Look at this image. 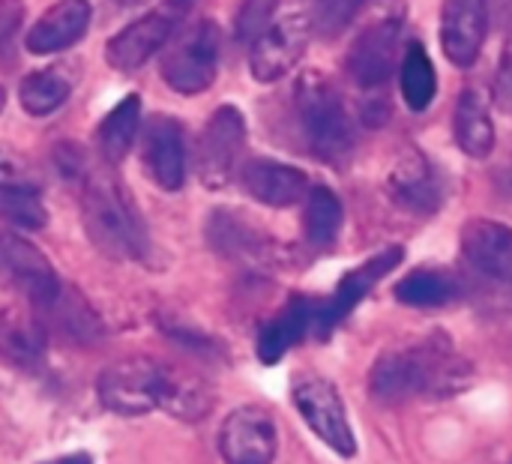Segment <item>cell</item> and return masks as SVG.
Returning <instances> with one entry per match:
<instances>
[{
	"instance_id": "cell-29",
	"label": "cell",
	"mask_w": 512,
	"mask_h": 464,
	"mask_svg": "<svg viewBox=\"0 0 512 464\" xmlns=\"http://www.w3.org/2000/svg\"><path fill=\"white\" fill-rule=\"evenodd\" d=\"M396 300L414 309H438L459 297V282L441 270H414L396 282Z\"/></svg>"
},
{
	"instance_id": "cell-9",
	"label": "cell",
	"mask_w": 512,
	"mask_h": 464,
	"mask_svg": "<svg viewBox=\"0 0 512 464\" xmlns=\"http://www.w3.org/2000/svg\"><path fill=\"white\" fill-rule=\"evenodd\" d=\"M294 405L300 411V417L306 420V426L342 459H354L357 456V441L348 423V411L345 402L339 396V390L321 378V375H303L294 384Z\"/></svg>"
},
{
	"instance_id": "cell-37",
	"label": "cell",
	"mask_w": 512,
	"mask_h": 464,
	"mask_svg": "<svg viewBox=\"0 0 512 464\" xmlns=\"http://www.w3.org/2000/svg\"><path fill=\"white\" fill-rule=\"evenodd\" d=\"M489 18L495 27L510 30L512 27V0H489Z\"/></svg>"
},
{
	"instance_id": "cell-39",
	"label": "cell",
	"mask_w": 512,
	"mask_h": 464,
	"mask_svg": "<svg viewBox=\"0 0 512 464\" xmlns=\"http://www.w3.org/2000/svg\"><path fill=\"white\" fill-rule=\"evenodd\" d=\"M120 6H135V3H144V0H117Z\"/></svg>"
},
{
	"instance_id": "cell-7",
	"label": "cell",
	"mask_w": 512,
	"mask_h": 464,
	"mask_svg": "<svg viewBox=\"0 0 512 464\" xmlns=\"http://www.w3.org/2000/svg\"><path fill=\"white\" fill-rule=\"evenodd\" d=\"M0 288L33 309H48L63 291L45 252L12 231H0Z\"/></svg>"
},
{
	"instance_id": "cell-41",
	"label": "cell",
	"mask_w": 512,
	"mask_h": 464,
	"mask_svg": "<svg viewBox=\"0 0 512 464\" xmlns=\"http://www.w3.org/2000/svg\"><path fill=\"white\" fill-rule=\"evenodd\" d=\"M183 3H189V6H192V0H183Z\"/></svg>"
},
{
	"instance_id": "cell-22",
	"label": "cell",
	"mask_w": 512,
	"mask_h": 464,
	"mask_svg": "<svg viewBox=\"0 0 512 464\" xmlns=\"http://www.w3.org/2000/svg\"><path fill=\"white\" fill-rule=\"evenodd\" d=\"M453 135L465 156L471 159H489L495 150V123L489 114V102L480 90L468 87L456 99L453 111Z\"/></svg>"
},
{
	"instance_id": "cell-6",
	"label": "cell",
	"mask_w": 512,
	"mask_h": 464,
	"mask_svg": "<svg viewBox=\"0 0 512 464\" xmlns=\"http://www.w3.org/2000/svg\"><path fill=\"white\" fill-rule=\"evenodd\" d=\"M402 24H405V6L402 0H393L384 6V12H378L375 21H369L354 36L345 54V72L357 87L375 90L387 84V78L393 75V63H396Z\"/></svg>"
},
{
	"instance_id": "cell-21",
	"label": "cell",
	"mask_w": 512,
	"mask_h": 464,
	"mask_svg": "<svg viewBox=\"0 0 512 464\" xmlns=\"http://www.w3.org/2000/svg\"><path fill=\"white\" fill-rule=\"evenodd\" d=\"M390 195L411 213H435L441 204V186L429 159L420 150H408L390 171Z\"/></svg>"
},
{
	"instance_id": "cell-28",
	"label": "cell",
	"mask_w": 512,
	"mask_h": 464,
	"mask_svg": "<svg viewBox=\"0 0 512 464\" xmlns=\"http://www.w3.org/2000/svg\"><path fill=\"white\" fill-rule=\"evenodd\" d=\"M342 201L330 186H312L306 195V213H303V228H306V240L318 249H327L336 243L339 231H342Z\"/></svg>"
},
{
	"instance_id": "cell-11",
	"label": "cell",
	"mask_w": 512,
	"mask_h": 464,
	"mask_svg": "<svg viewBox=\"0 0 512 464\" xmlns=\"http://www.w3.org/2000/svg\"><path fill=\"white\" fill-rule=\"evenodd\" d=\"M312 36V18L306 12H285L279 15L252 45H249V69L255 81L273 84L294 72L303 60Z\"/></svg>"
},
{
	"instance_id": "cell-2",
	"label": "cell",
	"mask_w": 512,
	"mask_h": 464,
	"mask_svg": "<svg viewBox=\"0 0 512 464\" xmlns=\"http://www.w3.org/2000/svg\"><path fill=\"white\" fill-rule=\"evenodd\" d=\"M81 219L90 243L111 261H141L150 249L144 216L111 171H90L84 177Z\"/></svg>"
},
{
	"instance_id": "cell-17",
	"label": "cell",
	"mask_w": 512,
	"mask_h": 464,
	"mask_svg": "<svg viewBox=\"0 0 512 464\" xmlns=\"http://www.w3.org/2000/svg\"><path fill=\"white\" fill-rule=\"evenodd\" d=\"M93 6L90 0H57L51 9H45L36 24L24 36V48L36 57L66 51L72 48L90 27Z\"/></svg>"
},
{
	"instance_id": "cell-30",
	"label": "cell",
	"mask_w": 512,
	"mask_h": 464,
	"mask_svg": "<svg viewBox=\"0 0 512 464\" xmlns=\"http://www.w3.org/2000/svg\"><path fill=\"white\" fill-rule=\"evenodd\" d=\"M0 219L24 228L39 231L48 222V210L42 201V189H24V186H0Z\"/></svg>"
},
{
	"instance_id": "cell-36",
	"label": "cell",
	"mask_w": 512,
	"mask_h": 464,
	"mask_svg": "<svg viewBox=\"0 0 512 464\" xmlns=\"http://www.w3.org/2000/svg\"><path fill=\"white\" fill-rule=\"evenodd\" d=\"M498 99L501 105L512 111V42L504 51V60H501V75H498Z\"/></svg>"
},
{
	"instance_id": "cell-20",
	"label": "cell",
	"mask_w": 512,
	"mask_h": 464,
	"mask_svg": "<svg viewBox=\"0 0 512 464\" xmlns=\"http://www.w3.org/2000/svg\"><path fill=\"white\" fill-rule=\"evenodd\" d=\"M315 312H318V303H312L303 294H294L285 303V309L261 327V333H258V360L264 366H276L315 327Z\"/></svg>"
},
{
	"instance_id": "cell-24",
	"label": "cell",
	"mask_w": 512,
	"mask_h": 464,
	"mask_svg": "<svg viewBox=\"0 0 512 464\" xmlns=\"http://www.w3.org/2000/svg\"><path fill=\"white\" fill-rule=\"evenodd\" d=\"M138 129H141V96L129 93L99 123L96 141H99L102 159L108 165H120L129 156V150L135 147Z\"/></svg>"
},
{
	"instance_id": "cell-32",
	"label": "cell",
	"mask_w": 512,
	"mask_h": 464,
	"mask_svg": "<svg viewBox=\"0 0 512 464\" xmlns=\"http://www.w3.org/2000/svg\"><path fill=\"white\" fill-rule=\"evenodd\" d=\"M48 312L57 315V324L66 330V336H75V339H93L99 336V324L93 318V312L87 309L84 300H75L72 294L66 297V291L57 294V300L48 306Z\"/></svg>"
},
{
	"instance_id": "cell-35",
	"label": "cell",
	"mask_w": 512,
	"mask_h": 464,
	"mask_svg": "<svg viewBox=\"0 0 512 464\" xmlns=\"http://www.w3.org/2000/svg\"><path fill=\"white\" fill-rule=\"evenodd\" d=\"M24 21V0H0V48L18 33Z\"/></svg>"
},
{
	"instance_id": "cell-23",
	"label": "cell",
	"mask_w": 512,
	"mask_h": 464,
	"mask_svg": "<svg viewBox=\"0 0 512 464\" xmlns=\"http://www.w3.org/2000/svg\"><path fill=\"white\" fill-rule=\"evenodd\" d=\"M75 87V72L66 63H54L45 69L30 72L18 84V102L30 117H48L54 114L72 93Z\"/></svg>"
},
{
	"instance_id": "cell-16",
	"label": "cell",
	"mask_w": 512,
	"mask_h": 464,
	"mask_svg": "<svg viewBox=\"0 0 512 464\" xmlns=\"http://www.w3.org/2000/svg\"><path fill=\"white\" fill-rule=\"evenodd\" d=\"M489 0H444L441 6V48L459 69L477 63L489 36Z\"/></svg>"
},
{
	"instance_id": "cell-40",
	"label": "cell",
	"mask_w": 512,
	"mask_h": 464,
	"mask_svg": "<svg viewBox=\"0 0 512 464\" xmlns=\"http://www.w3.org/2000/svg\"><path fill=\"white\" fill-rule=\"evenodd\" d=\"M3 105H6V90L0 87V111H3Z\"/></svg>"
},
{
	"instance_id": "cell-25",
	"label": "cell",
	"mask_w": 512,
	"mask_h": 464,
	"mask_svg": "<svg viewBox=\"0 0 512 464\" xmlns=\"http://www.w3.org/2000/svg\"><path fill=\"white\" fill-rule=\"evenodd\" d=\"M207 237L210 246L225 255V258H264L267 252V240L264 234L243 216L231 213V210H216L207 222Z\"/></svg>"
},
{
	"instance_id": "cell-1",
	"label": "cell",
	"mask_w": 512,
	"mask_h": 464,
	"mask_svg": "<svg viewBox=\"0 0 512 464\" xmlns=\"http://www.w3.org/2000/svg\"><path fill=\"white\" fill-rule=\"evenodd\" d=\"M471 378L468 360L447 336H432L411 351H387L375 360L369 390L384 405H399L411 396H453Z\"/></svg>"
},
{
	"instance_id": "cell-14",
	"label": "cell",
	"mask_w": 512,
	"mask_h": 464,
	"mask_svg": "<svg viewBox=\"0 0 512 464\" xmlns=\"http://www.w3.org/2000/svg\"><path fill=\"white\" fill-rule=\"evenodd\" d=\"M141 162L150 180L165 189L177 192L186 183V135L180 120L168 114H156L147 120L141 132Z\"/></svg>"
},
{
	"instance_id": "cell-27",
	"label": "cell",
	"mask_w": 512,
	"mask_h": 464,
	"mask_svg": "<svg viewBox=\"0 0 512 464\" xmlns=\"http://www.w3.org/2000/svg\"><path fill=\"white\" fill-rule=\"evenodd\" d=\"M399 84L411 111H426L432 105L438 93V75H435V63L429 51L420 42H411L405 48L402 66H399Z\"/></svg>"
},
{
	"instance_id": "cell-33",
	"label": "cell",
	"mask_w": 512,
	"mask_h": 464,
	"mask_svg": "<svg viewBox=\"0 0 512 464\" xmlns=\"http://www.w3.org/2000/svg\"><path fill=\"white\" fill-rule=\"evenodd\" d=\"M279 0H243L234 18V33L240 42H255L276 21Z\"/></svg>"
},
{
	"instance_id": "cell-18",
	"label": "cell",
	"mask_w": 512,
	"mask_h": 464,
	"mask_svg": "<svg viewBox=\"0 0 512 464\" xmlns=\"http://www.w3.org/2000/svg\"><path fill=\"white\" fill-rule=\"evenodd\" d=\"M240 183L258 204L267 207H294L306 201L312 189L306 171L276 159H249L240 168Z\"/></svg>"
},
{
	"instance_id": "cell-38",
	"label": "cell",
	"mask_w": 512,
	"mask_h": 464,
	"mask_svg": "<svg viewBox=\"0 0 512 464\" xmlns=\"http://www.w3.org/2000/svg\"><path fill=\"white\" fill-rule=\"evenodd\" d=\"M54 464H93V459H90L87 453H72V456H66V459H57Z\"/></svg>"
},
{
	"instance_id": "cell-31",
	"label": "cell",
	"mask_w": 512,
	"mask_h": 464,
	"mask_svg": "<svg viewBox=\"0 0 512 464\" xmlns=\"http://www.w3.org/2000/svg\"><path fill=\"white\" fill-rule=\"evenodd\" d=\"M369 0H312V30L324 39L339 36Z\"/></svg>"
},
{
	"instance_id": "cell-3",
	"label": "cell",
	"mask_w": 512,
	"mask_h": 464,
	"mask_svg": "<svg viewBox=\"0 0 512 464\" xmlns=\"http://www.w3.org/2000/svg\"><path fill=\"white\" fill-rule=\"evenodd\" d=\"M294 105H297V117H300L306 144L318 159L339 165L342 159L351 156V150L357 144V129L345 108L342 93L336 90V84L327 75H321L315 69L303 72L294 87Z\"/></svg>"
},
{
	"instance_id": "cell-10",
	"label": "cell",
	"mask_w": 512,
	"mask_h": 464,
	"mask_svg": "<svg viewBox=\"0 0 512 464\" xmlns=\"http://www.w3.org/2000/svg\"><path fill=\"white\" fill-rule=\"evenodd\" d=\"M246 147V117L234 105H219L198 138V177L207 189H222L240 171Z\"/></svg>"
},
{
	"instance_id": "cell-4",
	"label": "cell",
	"mask_w": 512,
	"mask_h": 464,
	"mask_svg": "<svg viewBox=\"0 0 512 464\" xmlns=\"http://www.w3.org/2000/svg\"><path fill=\"white\" fill-rule=\"evenodd\" d=\"M219 48H222V33H219L216 21L201 18V21L183 27L174 36V42L165 48L162 81L183 96L204 93L216 81Z\"/></svg>"
},
{
	"instance_id": "cell-19",
	"label": "cell",
	"mask_w": 512,
	"mask_h": 464,
	"mask_svg": "<svg viewBox=\"0 0 512 464\" xmlns=\"http://www.w3.org/2000/svg\"><path fill=\"white\" fill-rule=\"evenodd\" d=\"M48 330L33 306H0V360L12 369H36L45 360Z\"/></svg>"
},
{
	"instance_id": "cell-12",
	"label": "cell",
	"mask_w": 512,
	"mask_h": 464,
	"mask_svg": "<svg viewBox=\"0 0 512 464\" xmlns=\"http://www.w3.org/2000/svg\"><path fill=\"white\" fill-rule=\"evenodd\" d=\"M402 258H405V249L402 246H390V249H384V252H378V255H372L369 261H363L360 267H354V270H348L342 279H339V285H336V291L324 300V303H318V312H315V333L321 336V339H327L372 291H375V285L381 282V279H387L399 264H402Z\"/></svg>"
},
{
	"instance_id": "cell-8",
	"label": "cell",
	"mask_w": 512,
	"mask_h": 464,
	"mask_svg": "<svg viewBox=\"0 0 512 464\" xmlns=\"http://www.w3.org/2000/svg\"><path fill=\"white\" fill-rule=\"evenodd\" d=\"M189 3L183 0H165L156 9L144 12L141 18H135L132 24H126L120 33H114L105 42V60L111 69L117 72H135L141 69L180 27V21L186 18Z\"/></svg>"
},
{
	"instance_id": "cell-26",
	"label": "cell",
	"mask_w": 512,
	"mask_h": 464,
	"mask_svg": "<svg viewBox=\"0 0 512 464\" xmlns=\"http://www.w3.org/2000/svg\"><path fill=\"white\" fill-rule=\"evenodd\" d=\"M210 408H213L210 387L201 378L186 375V372L168 366V372H165V393H162V411H168L177 420L195 423V420L207 417Z\"/></svg>"
},
{
	"instance_id": "cell-13",
	"label": "cell",
	"mask_w": 512,
	"mask_h": 464,
	"mask_svg": "<svg viewBox=\"0 0 512 464\" xmlns=\"http://www.w3.org/2000/svg\"><path fill=\"white\" fill-rule=\"evenodd\" d=\"M276 444V423L258 405H246L228 414L219 432V453L225 464H273Z\"/></svg>"
},
{
	"instance_id": "cell-15",
	"label": "cell",
	"mask_w": 512,
	"mask_h": 464,
	"mask_svg": "<svg viewBox=\"0 0 512 464\" xmlns=\"http://www.w3.org/2000/svg\"><path fill=\"white\" fill-rule=\"evenodd\" d=\"M465 264L483 279L512 291V228L495 219H471L462 228Z\"/></svg>"
},
{
	"instance_id": "cell-5",
	"label": "cell",
	"mask_w": 512,
	"mask_h": 464,
	"mask_svg": "<svg viewBox=\"0 0 512 464\" xmlns=\"http://www.w3.org/2000/svg\"><path fill=\"white\" fill-rule=\"evenodd\" d=\"M168 366L150 357H123L111 363L96 384L99 402L117 417H144L162 408Z\"/></svg>"
},
{
	"instance_id": "cell-34",
	"label": "cell",
	"mask_w": 512,
	"mask_h": 464,
	"mask_svg": "<svg viewBox=\"0 0 512 464\" xmlns=\"http://www.w3.org/2000/svg\"><path fill=\"white\" fill-rule=\"evenodd\" d=\"M0 186H24V189H42L36 168L15 150L0 144Z\"/></svg>"
},
{
	"instance_id": "cell-42",
	"label": "cell",
	"mask_w": 512,
	"mask_h": 464,
	"mask_svg": "<svg viewBox=\"0 0 512 464\" xmlns=\"http://www.w3.org/2000/svg\"><path fill=\"white\" fill-rule=\"evenodd\" d=\"M51 464H54V462H51Z\"/></svg>"
}]
</instances>
